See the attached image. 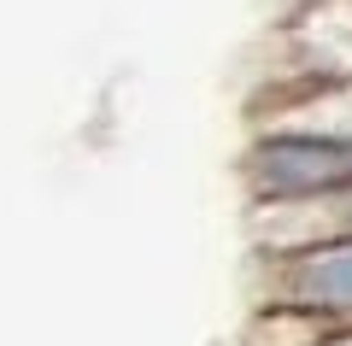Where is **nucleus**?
<instances>
[{"instance_id": "f257e3e1", "label": "nucleus", "mask_w": 352, "mask_h": 346, "mask_svg": "<svg viewBox=\"0 0 352 346\" xmlns=\"http://www.w3.org/2000/svg\"><path fill=\"white\" fill-rule=\"evenodd\" d=\"M241 182L252 206L352 194V136H329L305 124H258L241 153Z\"/></svg>"}, {"instance_id": "f03ea898", "label": "nucleus", "mask_w": 352, "mask_h": 346, "mask_svg": "<svg viewBox=\"0 0 352 346\" xmlns=\"http://www.w3.org/2000/svg\"><path fill=\"white\" fill-rule=\"evenodd\" d=\"M258 305L311 317L317 329L352 323V229L294 252H258Z\"/></svg>"}, {"instance_id": "7ed1b4c3", "label": "nucleus", "mask_w": 352, "mask_h": 346, "mask_svg": "<svg viewBox=\"0 0 352 346\" xmlns=\"http://www.w3.org/2000/svg\"><path fill=\"white\" fill-rule=\"evenodd\" d=\"M294 76L352 83V0H300L288 18Z\"/></svg>"}, {"instance_id": "20e7f679", "label": "nucleus", "mask_w": 352, "mask_h": 346, "mask_svg": "<svg viewBox=\"0 0 352 346\" xmlns=\"http://www.w3.org/2000/svg\"><path fill=\"white\" fill-rule=\"evenodd\" d=\"M311 346H352V323H346V329H329V334H317Z\"/></svg>"}]
</instances>
